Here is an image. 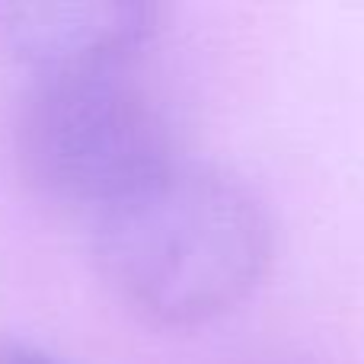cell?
I'll return each instance as SVG.
<instances>
[{
    "mask_svg": "<svg viewBox=\"0 0 364 364\" xmlns=\"http://www.w3.org/2000/svg\"><path fill=\"white\" fill-rule=\"evenodd\" d=\"M96 262L122 304L198 326L246 301L272 262V224L246 182L173 160L93 214Z\"/></svg>",
    "mask_w": 364,
    "mask_h": 364,
    "instance_id": "cell-1",
    "label": "cell"
},
{
    "mask_svg": "<svg viewBox=\"0 0 364 364\" xmlns=\"http://www.w3.org/2000/svg\"><path fill=\"white\" fill-rule=\"evenodd\" d=\"M19 151L38 188L93 214L176 160L164 112L128 68L38 74Z\"/></svg>",
    "mask_w": 364,
    "mask_h": 364,
    "instance_id": "cell-2",
    "label": "cell"
},
{
    "mask_svg": "<svg viewBox=\"0 0 364 364\" xmlns=\"http://www.w3.org/2000/svg\"><path fill=\"white\" fill-rule=\"evenodd\" d=\"M160 10L147 0L29 4L6 10V36L38 74L132 68L160 29Z\"/></svg>",
    "mask_w": 364,
    "mask_h": 364,
    "instance_id": "cell-3",
    "label": "cell"
},
{
    "mask_svg": "<svg viewBox=\"0 0 364 364\" xmlns=\"http://www.w3.org/2000/svg\"><path fill=\"white\" fill-rule=\"evenodd\" d=\"M0 364H61L48 348L36 346L19 336H4L0 339Z\"/></svg>",
    "mask_w": 364,
    "mask_h": 364,
    "instance_id": "cell-4",
    "label": "cell"
}]
</instances>
